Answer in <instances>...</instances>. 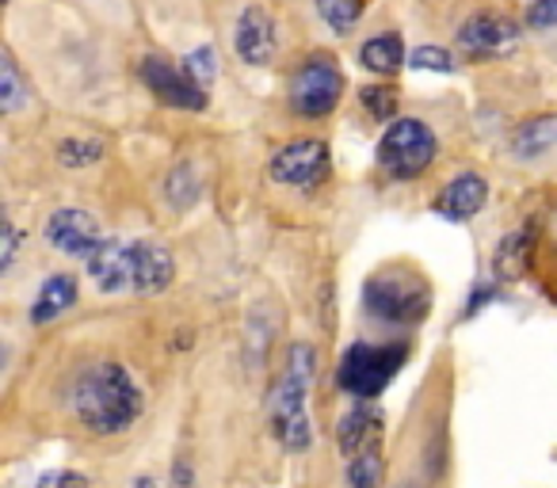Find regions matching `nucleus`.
I'll use <instances>...</instances> for the list:
<instances>
[{"label": "nucleus", "instance_id": "obj_25", "mask_svg": "<svg viewBox=\"0 0 557 488\" xmlns=\"http://www.w3.org/2000/svg\"><path fill=\"white\" fill-rule=\"evenodd\" d=\"M180 70H184L187 77L195 80V85L210 88V85H214V77H218V54H214V47L191 50V54L184 58V65H180Z\"/></svg>", "mask_w": 557, "mask_h": 488}, {"label": "nucleus", "instance_id": "obj_5", "mask_svg": "<svg viewBox=\"0 0 557 488\" xmlns=\"http://www.w3.org/2000/svg\"><path fill=\"white\" fill-rule=\"evenodd\" d=\"M440 138L424 118H394L379 141V168L397 184L420 179L435 164Z\"/></svg>", "mask_w": 557, "mask_h": 488}, {"label": "nucleus", "instance_id": "obj_20", "mask_svg": "<svg viewBox=\"0 0 557 488\" xmlns=\"http://www.w3.org/2000/svg\"><path fill=\"white\" fill-rule=\"evenodd\" d=\"M344 477H348V488H382V477H386V462H382L379 442H374V447H363L359 454H351Z\"/></svg>", "mask_w": 557, "mask_h": 488}, {"label": "nucleus", "instance_id": "obj_6", "mask_svg": "<svg viewBox=\"0 0 557 488\" xmlns=\"http://www.w3.org/2000/svg\"><path fill=\"white\" fill-rule=\"evenodd\" d=\"M344 96V70L336 65L333 54L318 50L310 54L295 73H290V88H287V100L290 111L302 118H325L336 111Z\"/></svg>", "mask_w": 557, "mask_h": 488}, {"label": "nucleus", "instance_id": "obj_32", "mask_svg": "<svg viewBox=\"0 0 557 488\" xmlns=\"http://www.w3.org/2000/svg\"><path fill=\"white\" fill-rule=\"evenodd\" d=\"M131 488H157V480H153V477H138Z\"/></svg>", "mask_w": 557, "mask_h": 488}, {"label": "nucleus", "instance_id": "obj_30", "mask_svg": "<svg viewBox=\"0 0 557 488\" xmlns=\"http://www.w3.org/2000/svg\"><path fill=\"white\" fill-rule=\"evenodd\" d=\"M39 488H88V480L81 473H70V470H58V473H47L39 480Z\"/></svg>", "mask_w": 557, "mask_h": 488}, {"label": "nucleus", "instance_id": "obj_24", "mask_svg": "<svg viewBox=\"0 0 557 488\" xmlns=\"http://www.w3.org/2000/svg\"><path fill=\"white\" fill-rule=\"evenodd\" d=\"M359 103H363V111L374 123H389V118L397 115V88L367 85V88H359Z\"/></svg>", "mask_w": 557, "mask_h": 488}, {"label": "nucleus", "instance_id": "obj_29", "mask_svg": "<svg viewBox=\"0 0 557 488\" xmlns=\"http://www.w3.org/2000/svg\"><path fill=\"white\" fill-rule=\"evenodd\" d=\"M20 249H24V233L9 229V225H0V275L16 264Z\"/></svg>", "mask_w": 557, "mask_h": 488}, {"label": "nucleus", "instance_id": "obj_16", "mask_svg": "<svg viewBox=\"0 0 557 488\" xmlns=\"http://www.w3.org/2000/svg\"><path fill=\"white\" fill-rule=\"evenodd\" d=\"M73 305H77V279L58 272L39 287V298H35V305H32V321L35 325H50V321H58L62 313H70Z\"/></svg>", "mask_w": 557, "mask_h": 488}, {"label": "nucleus", "instance_id": "obj_13", "mask_svg": "<svg viewBox=\"0 0 557 488\" xmlns=\"http://www.w3.org/2000/svg\"><path fill=\"white\" fill-rule=\"evenodd\" d=\"M176 275V260L164 245L131 240V287L138 295H161Z\"/></svg>", "mask_w": 557, "mask_h": 488}, {"label": "nucleus", "instance_id": "obj_2", "mask_svg": "<svg viewBox=\"0 0 557 488\" xmlns=\"http://www.w3.org/2000/svg\"><path fill=\"white\" fill-rule=\"evenodd\" d=\"M313 378H318V351L310 343H290L287 371H283L275 393H271V427H275L278 442L290 454H302L313 442V424H310Z\"/></svg>", "mask_w": 557, "mask_h": 488}, {"label": "nucleus", "instance_id": "obj_1", "mask_svg": "<svg viewBox=\"0 0 557 488\" xmlns=\"http://www.w3.org/2000/svg\"><path fill=\"white\" fill-rule=\"evenodd\" d=\"M73 412L96 435H119L141 416V389L119 363H96L73 381Z\"/></svg>", "mask_w": 557, "mask_h": 488}, {"label": "nucleus", "instance_id": "obj_10", "mask_svg": "<svg viewBox=\"0 0 557 488\" xmlns=\"http://www.w3.org/2000/svg\"><path fill=\"white\" fill-rule=\"evenodd\" d=\"M100 225L88 210H77V207H65V210H54L47 217V245H54L58 252L65 256H77V260H88L92 249L100 245Z\"/></svg>", "mask_w": 557, "mask_h": 488}, {"label": "nucleus", "instance_id": "obj_15", "mask_svg": "<svg viewBox=\"0 0 557 488\" xmlns=\"http://www.w3.org/2000/svg\"><path fill=\"white\" fill-rule=\"evenodd\" d=\"M382 439V412L371 409L367 401L351 404L341 416V427H336V447H341L344 458L359 454L363 447H374Z\"/></svg>", "mask_w": 557, "mask_h": 488}, {"label": "nucleus", "instance_id": "obj_27", "mask_svg": "<svg viewBox=\"0 0 557 488\" xmlns=\"http://www.w3.org/2000/svg\"><path fill=\"white\" fill-rule=\"evenodd\" d=\"M409 70H424V73H455V54L443 47H417L405 54Z\"/></svg>", "mask_w": 557, "mask_h": 488}, {"label": "nucleus", "instance_id": "obj_23", "mask_svg": "<svg viewBox=\"0 0 557 488\" xmlns=\"http://www.w3.org/2000/svg\"><path fill=\"white\" fill-rule=\"evenodd\" d=\"M318 12L336 35H348L363 16V0H318Z\"/></svg>", "mask_w": 557, "mask_h": 488}, {"label": "nucleus", "instance_id": "obj_35", "mask_svg": "<svg viewBox=\"0 0 557 488\" xmlns=\"http://www.w3.org/2000/svg\"><path fill=\"white\" fill-rule=\"evenodd\" d=\"M0 4H4V0H0Z\"/></svg>", "mask_w": 557, "mask_h": 488}, {"label": "nucleus", "instance_id": "obj_26", "mask_svg": "<svg viewBox=\"0 0 557 488\" xmlns=\"http://www.w3.org/2000/svg\"><path fill=\"white\" fill-rule=\"evenodd\" d=\"M103 157V146L100 141H88V138H70L58 146V161L70 164V168H88Z\"/></svg>", "mask_w": 557, "mask_h": 488}, {"label": "nucleus", "instance_id": "obj_11", "mask_svg": "<svg viewBox=\"0 0 557 488\" xmlns=\"http://www.w3.org/2000/svg\"><path fill=\"white\" fill-rule=\"evenodd\" d=\"M233 47H237V54L245 65H268L278 50V24L271 20V12L260 9V4H248L237 20Z\"/></svg>", "mask_w": 557, "mask_h": 488}, {"label": "nucleus", "instance_id": "obj_12", "mask_svg": "<svg viewBox=\"0 0 557 488\" xmlns=\"http://www.w3.org/2000/svg\"><path fill=\"white\" fill-rule=\"evenodd\" d=\"M488 202V184L481 172H458L455 179L443 184V191L435 195V214L447 217V222H470L485 210Z\"/></svg>", "mask_w": 557, "mask_h": 488}, {"label": "nucleus", "instance_id": "obj_8", "mask_svg": "<svg viewBox=\"0 0 557 488\" xmlns=\"http://www.w3.org/2000/svg\"><path fill=\"white\" fill-rule=\"evenodd\" d=\"M519 24L511 16H500V12H478L470 16L462 27H458L455 42L470 62H485V58H500L508 50H516L519 42Z\"/></svg>", "mask_w": 557, "mask_h": 488}, {"label": "nucleus", "instance_id": "obj_28", "mask_svg": "<svg viewBox=\"0 0 557 488\" xmlns=\"http://www.w3.org/2000/svg\"><path fill=\"white\" fill-rule=\"evenodd\" d=\"M527 27H531V32H549V27H557V0H531Z\"/></svg>", "mask_w": 557, "mask_h": 488}, {"label": "nucleus", "instance_id": "obj_9", "mask_svg": "<svg viewBox=\"0 0 557 488\" xmlns=\"http://www.w3.org/2000/svg\"><path fill=\"white\" fill-rule=\"evenodd\" d=\"M141 80L146 88L157 96L161 103L169 108H180V111H202L207 108V88L195 85L180 65L164 62V58H141Z\"/></svg>", "mask_w": 557, "mask_h": 488}, {"label": "nucleus", "instance_id": "obj_31", "mask_svg": "<svg viewBox=\"0 0 557 488\" xmlns=\"http://www.w3.org/2000/svg\"><path fill=\"white\" fill-rule=\"evenodd\" d=\"M493 298H496V287H478L470 295V302H466V317H470V313H478V310H485Z\"/></svg>", "mask_w": 557, "mask_h": 488}, {"label": "nucleus", "instance_id": "obj_22", "mask_svg": "<svg viewBox=\"0 0 557 488\" xmlns=\"http://www.w3.org/2000/svg\"><path fill=\"white\" fill-rule=\"evenodd\" d=\"M164 195H169V202L176 210L195 207V199H199V172H195V164H176L169 172V179H164Z\"/></svg>", "mask_w": 557, "mask_h": 488}, {"label": "nucleus", "instance_id": "obj_14", "mask_svg": "<svg viewBox=\"0 0 557 488\" xmlns=\"http://www.w3.org/2000/svg\"><path fill=\"white\" fill-rule=\"evenodd\" d=\"M88 275L103 295L131 290V240H100L88 256Z\"/></svg>", "mask_w": 557, "mask_h": 488}, {"label": "nucleus", "instance_id": "obj_21", "mask_svg": "<svg viewBox=\"0 0 557 488\" xmlns=\"http://www.w3.org/2000/svg\"><path fill=\"white\" fill-rule=\"evenodd\" d=\"M27 100H32V88H27L24 73L9 54H0V115H16L27 108Z\"/></svg>", "mask_w": 557, "mask_h": 488}, {"label": "nucleus", "instance_id": "obj_18", "mask_svg": "<svg viewBox=\"0 0 557 488\" xmlns=\"http://www.w3.org/2000/svg\"><path fill=\"white\" fill-rule=\"evenodd\" d=\"M359 62H363V70L379 73V77H389V73H397L405 65L401 35L386 32V35H374V39H367L363 47H359Z\"/></svg>", "mask_w": 557, "mask_h": 488}, {"label": "nucleus", "instance_id": "obj_33", "mask_svg": "<svg viewBox=\"0 0 557 488\" xmlns=\"http://www.w3.org/2000/svg\"><path fill=\"white\" fill-rule=\"evenodd\" d=\"M0 371H4V348H0Z\"/></svg>", "mask_w": 557, "mask_h": 488}, {"label": "nucleus", "instance_id": "obj_34", "mask_svg": "<svg viewBox=\"0 0 557 488\" xmlns=\"http://www.w3.org/2000/svg\"><path fill=\"white\" fill-rule=\"evenodd\" d=\"M0 225H4V210H0Z\"/></svg>", "mask_w": 557, "mask_h": 488}, {"label": "nucleus", "instance_id": "obj_17", "mask_svg": "<svg viewBox=\"0 0 557 488\" xmlns=\"http://www.w3.org/2000/svg\"><path fill=\"white\" fill-rule=\"evenodd\" d=\"M557 149V115H539L511 134V153L519 161H539Z\"/></svg>", "mask_w": 557, "mask_h": 488}, {"label": "nucleus", "instance_id": "obj_4", "mask_svg": "<svg viewBox=\"0 0 557 488\" xmlns=\"http://www.w3.org/2000/svg\"><path fill=\"white\" fill-rule=\"evenodd\" d=\"M405 359H409V343L401 340L397 343L359 340L344 351L341 366H336V386L348 397H356V401H371V397H379L394 381V374L405 366Z\"/></svg>", "mask_w": 557, "mask_h": 488}, {"label": "nucleus", "instance_id": "obj_7", "mask_svg": "<svg viewBox=\"0 0 557 488\" xmlns=\"http://www.w3.org/2000/svg\"><path fill=\"white\" fill-rule=\"evenodd\" d=\"M329 168H333V157H329V146L318 138H298L287 141L283 149H275L268 161V172L275 184L295 187V191H313L329 179Z\"/></svg>", "mask_w": 557, "mask_h": 488}, {"label": "nucleus", "instance_id": "obj_3", "mask_svg": "<svg viewBox=\"0 0 557 488\" xmlns=\"http://www.w3.org/2000/svg\"><path fill=\"white\" fill-rule=\"evenodd\" d=\"M428 310H432V287L409 267H382L363 287V313L374 325L412 328L428 317Z\"/></svg>", "mask_w": 557, "mask_h": 488}, {"label": "nucleus", "instance_id": "obj_19", "mask_svg": "<svg viewBox=\"0 0 557 488\" xmlns=\"http://www.w3.org/2000/svg\"><path fill=\"white\" fill-rule=\"evenodd\" d=\"M527 256H531V233H511L496 245L493 275L496 279H519L527 272Z\"/></svg>", "mask_w": 557, "mask_h": 488}]
</instances>
